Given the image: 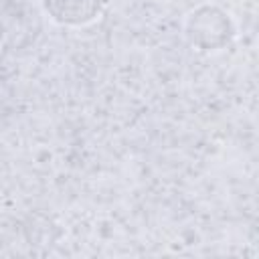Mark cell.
Instances as JSON below:
<instances>
[{
  "mask_svg": "<svg viewBox=\"0 0 259 259\" xmlns=\"http://www.w3.org/2000/svg\"><path fill=\"white\" fill-rule=\"evenodd\" d=\"M184 34L198 51L214 53L231 45L237 36V28L229 12L217 6H200L188 14Z\"/></svg>",
  "mask_w": 259,
  "mask_h": 259,
  "instance_id": "6da1fadb",
  "label": "cell"
},
{
  "mask_svg": "<svg viewBox=\"0 0 259 259\" xmlns=\"http://www.w3.org/2000/svg\"><path fill=\"white\" fill-rule=\"evenodd\" d=\"M45 14L63 26H85L95 22L107 0H40Z\"/></svg>",
  "mask_w": 259,
  "mask_h": 259,
  "instance_id": "7a4b0ae2",
  "label": "cell"
}]
</instances>
